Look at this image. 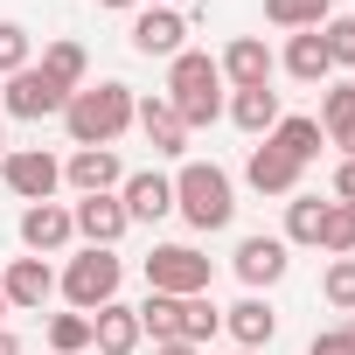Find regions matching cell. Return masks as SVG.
<instances>
[{"mask_svg":"<svg viewBox=\"0 0 355 355\" xmlns=\"http://www.w3.org/2000/svg\"><path fill=\"white\" fill-rule=\"evenodd\" d=\"M167 105L182 112V125H216L223 119V70L202 49H182L167 63Z\"/></svg>","mask_w":355,"mask_h":355,"instance_id":"1","label":"cell"},{"mask_svg":"<svg viewBox=\"0 0 355 355\" xmlns=\"http://www.w3.org/2000/svg\"><path fill=\"white\" fill-rule=\"evenodd\" d=\"M132 313H139V334H153V348H160V341H189V348H202V341H216V327H223V313L209 306V293H196V300L146 293V306H132Z\"/></svg>","mask_w":355,"mask_h":355,"instance_id":"2","label":"cell"},{"mask_svg":"<svg viewBox=\"0 0 355 355\" xmlns=\"http://www.w3.org/2000/svg\"><path fill=\"white\" fill-rule=\"evenodd\" d=\"M63 125L77 146H112L125 125H132V91L125 84H98V91H77L63 105Z\"/></svg>","mask_w":355,"mask_h":355,"instance_id":"3","label":"cell"},{"mask_svg":"<svg viewBox=\"0 0 355 355\" xmlns=\"http://www.w3.org/2000/svg\"><path fill=\"white\" fill-rule=\"evenodd\" d=\"M174 209H182L196 230H223L237 216V196H230V174L209 167V160H189L182 174H174Z\"/></svg>","mask_w":355,"mask_h":355,"instance_id":"4","label":"cell"},{"mask_svg":"<svg viewBox=\"0 0 355 355\" xmlns=\"http://www.w3.org/2000/svg\"><path fill=\"white\" fill-rule=\"evenodd\" d=\"M63 300L77 306V313H98V306H112L119 300V258L112 251H84V258H70V272H63Z\"/></svg>","mask_w":355,"mask_h":355,"instance_id":"5","label":"cell"},{"mask_svg":"<svg viewBox=\"0 0 355 355\" xmlns=\"http://www.w3.org/2000/svg\"><path fill=\"white\" fill-rule=\"evenodd\" d=\"M146 286L153 293H174V300H196V293H209V258L196 244H160L146 258Z\"/></svg>","mask_w":355,"mask_h":355,"instance_id":"6","label":"cell"},{"mask_svg":"<svg viewBox=\"0 0 355 355\" xmlns=\"http://www.w3.org/2000/svg\"><path fill=\"white\" fill-rule=\"evenodd\" d=\"M0 182H8L21 202H49L56 182H63V167H56L42 146H21V153H0Z\"/></svg>","mask_w":355,"mask_h":355,"instance_id":"7","label":"cell"},{"mask_svg":"<svg viewBox=\"0 0 355 355\" xmlns=\"http://www.w3.org/2000/svg\"><path fill=\"white\" fill-rule=\"evenodd\" d=\"M63 105H70V91H56L35 63L8 77V112H15V119H49V112H63Z\"/></svg>","mask_w":355,"mask_h":355,"instance_id":"8","label":"cell"},{"mask_svg":"<svg viewBox=\"0 0 355 355\" xmlns=\"http://www.w3.org/2000/svg\"><path fill=\"white\" fill-rule=\"evenodd\" d=\"M70 223H77V237H91L98 251H112V244L125 237V223H132V216H125V202H119V196H84V202L70 209Z\"/></svg>","mask_w":355,"mask_h":355,"instance_id":"9","label":"cell"},{"mask_svg":"<svg viewBox=\"0 0 355 355\" xmlns=\"http://www.w3.org/2000/svg\"><path fill=\"white\" fill-rule=\"evenodd\" d=\"M63 182H70L77 196H112L125 174H119V153H112V146H77L70 167H63Z\"/></svg>","mask_w":355,"mask_h":355,"instance_id":"10","label":"cell"},{"mask_svg":"<svg viewBox=\"0 0 355 355\" xmlns=\"http://www.w3.org/2000/svg\"><path fill=\"white\" fill-rule=\"evenodd\" d=\"M70 237H77V223H70L63 202H28V209H21V244H28L35 258H42V251H63Z\"/></svg>","mask_w":355,"mask_h":355,"instance_id":"11","label":"cell"},{"mask_svg":"<svg viewBox=\"0 0 355 355\" xmlns=\"http://www.w3.org/2000/svg\"><path fill=\"white\" fill-rule=\"evenodd\" d=\"M286 265H293V258H286V237H244V244H237V279H244L251 293H258V286H279Z\"/></svg>","mask_w":355,"mask_h":355,"instance_id":"12","label":"cell"},{"mask_svg":"<svg viewBox=\"0 0 355 355\" xmlns=\"http://www.w3.org/2000/svg\"><path fill=\"white\" fill-rule=\"evenodd\" d=\"M182 35H189V21L174 15V8H146L132 21V49L139 56H182Z\"/></svg>","mask_w":355,"mask_h":355,"instance_id":"13","label":"cell"},{"mask_svg":"<svg viewBox=\"0 0 355 355\" xmlns=\"http://www.w3.org/2000/svg\"><path fill=\"white\" fill-rule=\"evenodd\" d=\"M119 202H125L132 223H160V216L174 209V182L153 174V167H146V174H125V196H119Z\"/></svg>","mask_w":355,"mask_h":355,"instance_id":"14","label":"cell"},{"mask_svg":"<svg viewBox=\"0 0 355 355\" xmlns=\"http://www.w3.org/2000/svg\"><path fill=\"white\" fill-rule=\"evenodd\" d=\"M237 91H258V84H272V49L258 42V35H237L230 49H223V63H216Z\"/></svg>","mask_w":355,"mask_h":355,"instance_id":"15","label":"cell"},{"mask_svg":"<svg viewBox=\"0 0 355 355\" xmlns=\"http://www.w3.org/2000/svg\"><path fill=\"white\" fill-rule=\"evenodd\" d=\"M244 182H251L258 196H293V189H300V160H286V153L265 139V146L244 160Z\"/></svg>","mask_w":355,"mask_h":355,"instance_id":"16","label":"cell"},{"mask_svg":"<svg viewBox=\"0 0 355 355\" xmlns=\"http://www.w3.org/2000/svg\"><path fill=\"white\" fill-rule=\"evenodd\" d=\"M91 341H98V355H132V348H139V313L119 306V300L98 306V313H91Z\"/></svg>","mask_w":355,"mask_h":355,"instance_id":"17","label":"cell"},{"mask_svg":"<svg viewBox=\"0 0 355 355\" xmlns=\"http://www.w3.org/2000/svg\"><path fill=\"white\" fill-rule=\"evenodd\" d=\"M132 119H139V132H146V146H153V153H182L189 125H182V112H174L167 98H146V105H132Z\"/></svg>","mask_w":355,"mask_h":355,"instance_id":"18","label":"cell"},{"mask_svg":"<svg viewBox=\"0 0 355 355\" xmlns=\"http://www.w3.org/2000/svg\"><path fill=\"white\" fill-rule=\"evenodd\" d=\"M0 293H8V306H42V300L56 293V272H49L42 258H15L8 279H0Z\"/></svg>","mask_w":355,"mask_h":355,"instance_id":"19","label":"cell"},{"mask_svg":"<svg viewBox=\"0 0 355 355\" xmlns=\"http://www.w3.org/2000/svg\"><path fill=\"white\" fill-rule=\"evenodd\" d=\"M320 132L355 160V84H327V98H320Z\"/></svg>","mask_w":355,"mask_h":355,"instance_id":"20","label":"cell"},{"mask_svg":"<svg viewBox=\"0 0 355 355\" xmlns=\"http://www.w3.org/2000/svg\"><path fill=\"white\" fill-rule=\"evenodd\" d=\"M223 327H230V334H237L244 348H265V341L279 334V313H272V306H265V300L251 293V300H237V306L223 313Z\"/></svg>","mask_w":355,"mask_h":355,"instance_id":"21","label":"cell"},{"mask_svg":"<svg viewBox=\"0 0 355 355\" xmlns=\"http://www.w3.org/2000/svg\"><path fill=\"white\" fill-rule=\"evenodd\" d=\"M35 70H42V77H49L56 91H70V98L84 91V49H77V42H49Z\"/></svg>","mask_w":355,"mask_h":355,"instance_id":"22","label":"cell"},{"mask_svg":"<svg viewBox=\"0 0 355 355\" xmlns=\"http://www.w3.org/2000/svg\"><path fill=\"white\" fill-rule=\"evenodd\" d=\"M286 70H293L300 84H327V70H334V63H327V49H320V28H300V35H293Z\"/></svg>","mask_w":355,"mask_h":355,"instance_id":"23","label":"cell"},{"mask_svg":"<svg viewBox=\"0 0 355 355\" xmlns=\"http://www.w3.org/2000/svg\"><path fill=\"white\" fill-rule=\"evenodd\" d=\"M230 119H237L244 132H272V125H279V91H272V84L237 91V98H230Z\"/></svg>","mask_w":355,"mask_h":355,"instance_id":"24","label":"cell"},{"mask_svg":"<svg viewBox=\"0 0 355 355\" xmlns=\"http://www.w3.org/2000/svg\"><path fill=\"white\" fill-rule=\"evenodd\" d=\"M320 139H327V132H320V119H279V125H272V146H279L286 160H300V167L320 153Z\"/></svg>","mask_w":355,"mask_h":355,"instance_id":"25","label":"cell"},{"mask_svg":"<svg viewBox=\"0 0 355 355\" xmlns=\"http://www.w3.org/2000/svg\"><path fill=\"white\" fill-rule=\"evenodd\" d=\"M320 223H327V202L320 196H293L286 202V237L293 244H320Z\"/></svg>","mask_w":355,"mask_h":355,"instance_id":"26","label":"cell"},{"mask_svg":"<svg viewBox=\"0 0 355 355\" xmlns=\"http://www.w3.org/2000/svg\"><path fill=\"white\" fill-rule=\"evenodd\" d=\"M320 49H327L334 70H355V21H348V15H327V21H320Z\"/></svg>","mask_w":355,"mask_h":355,"instance_id":"27","label":"cell"},{"mask_svg":"<svg viewBox=\"0 0 355 355\" xmlns=\"http://www.w3.org/2000/svg\"><path fill=\"white\" fill-rule=\"evenodd\" d=\"M320 244H327L334 258H348V251H355V202H327V223H320Z\"/></svg>","mask_w":355,"mask_h":355,"instance_id":"28","label":"cell"},{"mask_svg":"<svg viewBox=\"0 0 355 355\" xmlns=\"http://www.w3.org/2000/svg\"><path fill=\"white\" fill-rule=\"evenodd\" d=\"M265 15L279 28H320L327 21V0H265Z\"/></svg>","mask_w":355,"mask_h":355,"instance_id":"29","label":"cell"},{"mask_svg":"<svg viewBox=\"0 0 355 355\" xmlns=\"http://www.w3.org/2000/svg\"><path fill=\"white\" fill-rule=\"evenodd\" d=\"M49 348H56V355L91 348V313H56V320H49Z\"/></svg>","mask_w":355,"mask_h":355,"instance_id":"30","label":"cell"},{"mask_svg":"<svg viewBox=\"0 0 355 355\" xmlns=\"http://www.w3.org/2000/svg\"><path fill=\"white\" fill-rule=\"evenodd\" d=\"M320 293H327V306L355 313V258H334V265H327V286H320Z\"/></svg>","mask_w":355,"mask_h":355,"instance_id":"31","label":"cell"},{"mask_svg":"<svg viewBox=\"0 0 355 355\" xmlns=\"http://www.w3.org/2000/svg\"><path fill=\"white\" fill-rule=\"evenodd\" d=\"M28 70V28L21 21H0V77Z\"/></svg>","mask_w":355,"mask_h":355,"instance_id":"32","label":"cell"},{"mask_svg":"<svg viewBox=\"0 0 355 355\" xmlns=\"http://www.w3.org/2000/svg\"><path fill=\"white\" fill-rule=\"evenodd\" d=\"M306 355H355V327H320Z\"/></svg>","mask_w":355,"mask_h":355,"instance_id":"33","label":"cell"},{"mask_svg":"<svg viewBox=\"0 0 355 355\" xmlns=\"http://www.w3.org/2000/svg\"><path fill=\"white\" fill-rule=\"evenodd\" d=\"M334 196H341V202H355V160H341V167H334Z\"/></svg>","mask_w":355,"mask_h":355,"instance_id":"34","label":"cell"},{"mask_svg":"<svg viewBox=\"0 0 355 355\" xmlns=\"http://www.w3.org/2000/svg\"><path fill=\"white\" fill-rule=\"evenodd\" d=\"M153 355H202V348H189V341H160Z\"/></svg>","mask_w":355,"mask_h":355,"instance_id":"35","label":"cell"},{"mask_svg":"<svg viewBox=\"0 0 355 355\" xmlns=\"http://www.w3.org/2000/svg\"><path fill=\"white\" fill-rule=\"evenodd\" d=\"M0 355H21V341H15V334H8V327H0Z\"/></svg>","mask_w":355,"mask_h":355,"instance_id":"36","label":"cell"},{"mask_svg":"<svg viewBox=\"0 0 355 355\" xmlns=\"http://www.w3.org/2000/svg\"><path fill=\"white\" fill-rule=\"evenodd\" d=\"M98 8H139V0H98Z\"/></svg>","mask_w":355,"mask_h":355,"instance_id":"37","label":"cell"},{"mask_svg":"<svg viewBox=\"0 0 355 355\" xmlns=\"http://www.w3.org/2000/svg\"><path fill=\"white\" fill-rule=\"evenodd\" d=\"M0 313H8V293H0Z\"/></svg>","mask_w":355,"mask_h":355,"instance_id":"38","label":"cell"},{"mask_svg":"<svg viewBox=\"0 0 355 355\" xmlns=\"http://www.w3.org/2000/svg\"><path fill=\"white\" fill-rule=\"evenodd\" d=\"M237 355H258V348H237Z\"/></svg>","mask_w":355,"mask_h":355,"instance_id":"39","label":"cell"},{"mask_svg":"<svg viewBox=\"0 0 355 355\" xmlns=\"http://www.w3.org/2000/svg\"><path fill=\"white\" fill-rule=\"evenodd\" d=\"M348 327H355V320H348Z\"/></svg>","mask_w":355,"mask_h":355,"instance_id":"40","label":"cell"}]
</instances>
